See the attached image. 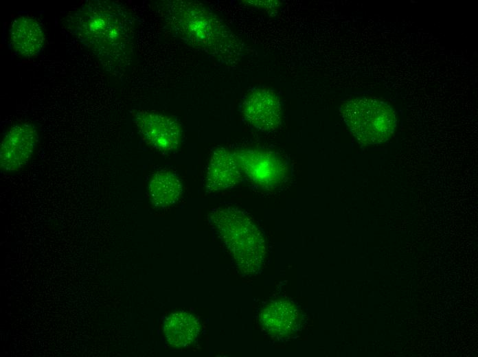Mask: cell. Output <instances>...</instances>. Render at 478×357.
<instances>
[{"label": "cell", "instance_id": "cell-5", "mask_svg": "<svg viewBox=\"0 0 478 357\" xmlns=\"http://www.w3.org/2000/svg\"><path fill=\"white\" fill-rule=\"evenodd\" d=\"M240 109L245 121L258 130L273 131L281 124V101L270 88L255 87L248 90L241 100Z\"/></svg>", "mask_w": 478, "mask_h": 357}, {"label": "cell", "instance_id": "cell-3", "mask_svg": "<svg viewBox=\"0 0 478 357\" xmlns=\"http://www.w3.org/2000/svg\"><path fill=\"white\" fill-rule=\"evenodd\" d=\"M209 222L244 273L259 269L265 253L263 235L244 211L231 207L213 209Z\"/></svg>", "mask_w": 478, "mask_h": 357}, {"label": "cell", "instance_id": "cell-9", "mask_svg": "<svg viewBox=\"0 0 478 357\" xmlns=\"http://www.w3.org/2000/svg\"><path fill=\"white\" fill-rule=\"evenodd\" d=\"M242 176L234 152L218 148L212 153L207 165L205 189L216 192L232 188L241 181Z\"/></svg>", "mask_w": 478, "mask_h": 357}, {"label": "cell", "instance_id": "cell-6", "mask_svg": "<svg viewBox=\"0 0 478 357\" xmlns=\"http://www.w3.org/2000/svg\"><path fill=\"white\" fill-rule=\"evenodd\" d=\"M133 119L143 139L155 150L168 153L179 146L181 127L172 117L152 111L139 110L133 113Z\"/></svg>", "mask_w": 478, "mask_h": 357}, {"label": "cell", "instance_id": "cell-7", "mask_svg": "<svg viewBox=\"0 0 478 357\" xmlns=\"http://www.w3.org/2000/svg\"><path fill=\"white\" fill-rule=\"evenodd\" d=\"M234 154L242 174L259 187H276L286 177L284 162L273 152L245 149L235 151Z\"/></svg>", "mask_w": 478, "mask_h": 357}, {"label": "cell", "instance_id": "cell-10", "mask_svg": "<svg viewBox=\"0 0 478 357\" xmlns=\"http://www.w3.org/2000/svg\"><path fill=\"white\" fill-rule=\"evenodd\" d=\"M45 37L41 23L35 19L21 16L15 19L10 28L12 49L24 58L37 56L41 51Z\"/></svg>", "mask_w": 478, "mask_h": 357}, {"label": "cell", "instance_id": "cell-11", "mask_svg": "<svg viewBox=\"0 0 478 357\" xmlns=\"http://www.w3.org/2000/svg\"><path fill=\"white\" fill-rule=\"evenodd\" d=\"M183 194V185L174 172L161 170L153 174L148 185V194L152 204L166 208L175 204Z\"/></svg>", "mask_w": 478, "mask_h": 357}, {"label": "cell", "instance_id": "cell-13", "mask_svg": "<svg viewBox=\"0 0 478 357\" xmlns=\"http://www.w3.org/2000/svg\"><path fill=\"white\" fill-rule=\"evenodd\" d=\"M295 313L292 304L286 301H277L264 309L261 314V322L271 333L286 334L294 325Z\"/></svg>", "mask_w": 478, "mask_h": 357}, {"label": "cell", "instance_id": "cell-4", "mask_svg": "<svg viewBox=\"0 0 478 357\" xmlns=\"http://www.w3.org/2000/svg\"><path fill=\"white\" fill-rule=\"evenodd\" d=\"M340 111L352 135L363 145L379 144L388 140L396 127L394 109L374 97L348 100L341 105Z\"/></svg>", "mask_w": 478, "mask_h": 357}, {"label": "cell", "instance_id": "cell-2", "mask_svg": "<svg viewBox=\"0 0 478 357\" xmlns=\"http://www.w3.org/2000/svg\"><path fill=\"white\" fill-rule=\"evenodd\" d=\"M159 10L169 31L190 47L220 63L236 65L243 44L231 29L203 3L188 0H166Z\"/></svg>", "mask_w": 478, "mask_h": 357}, {"label": "cell", "instance_id": "cell-1", "mask_svg": "<svg viewBox=\"0 0 478 357\" xmlns=\"http://www.w3.org/2000/svg\"><path fill=\"white\" fill-rule=\"evenodd\" d=\"M67 25L75 36L113 73L130 65L134 49V23L129 12L111 1L84 2L71 13Z\"/></svg>", "mask_w": 478, "mask_h": 357}, {"label": "cell", "instance_id": "cell-12", "mask_svg": "<svg viewBox=\"0 0 478 357\" xmlns=\"http://www.w3.org/2000/svg\"><path fill=\"white\" fill-rule=\"evenodd\" d=\"M200 331L198 319L192 314L179 311L168 316L163 323V333L168 343L174 347H184L192 343Z\"/></svg>", "mask_w": 478, "mask_h": 357}, {"label": "cell", "instance_id": "cell-8", "mask_svg": "<svg viewBox=\"0 0 478 357\" xmlns=\"http://www.w3.org/2000/svg\"><path fill=\"white\" fill-rule=\"evenodd\" d=\"M38 141V132L33 124L24 122L12 126L0 145L1 171L13 172L23 168L31 159Z\"/></svg>", "mask_w": 478, "mask_h": 357}]
</instances>
